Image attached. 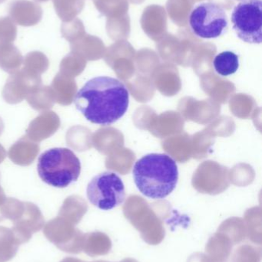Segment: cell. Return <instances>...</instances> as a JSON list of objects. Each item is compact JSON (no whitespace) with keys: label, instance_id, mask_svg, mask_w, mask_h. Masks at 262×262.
<instances>
[{"label":"cell","instance_id":"obj_1","mask_svg":"<svg viewBox=\"0 0 262 262\" xmlns=\"http://www.w3.org/2000/svg\"><path fill=\"white\" fill-rule=\"evenodd\" d=\"M75 107L93 124L109 126L127 112L129 92L124 83L112 77L89 80L75 95Z\"/></svg>","mask_w":262,"mask_h":262},{"label":"cell","instance_id":"obj_2","mask_svg":"<svg viewBox=\"0 0 262 262\" xmlns=\"http://www.w3.org/2000/svg\"><path fill=\"white\" fill-rule=\"evenodd\" d=\"M132 175L143 195L152 200H163L176 187L178 166L167 154H149L135 162Z\"/></svg>","mask_w":262,"mask_h":262},{"label":"cell","instance_id":"obj_3","mask_svg":"<svg viewBox=\"0 0 262 262\" xmlns=\"http://www.w3.org/2000/svg\"><path fill=\"white\" fill-rule=\"evenodd\" d=\"M37 170L46 184L66 188L78 180L81 173V162L68 148L48 149L38 157Z\"/></svg>","mask_w":262,"mask_h":262},{"label":"cell","instance_id":"obj_4","mask_svg":"<svg viewBox=\"0 0 262 262\" xmlns=\"http://www.w3.org/2000/svg\"><path fill=\"white\" fill-rule=\"evenodd\" d=\"M189 23L192 33L204 39L219 38L229 29L226 9L213 2L197 4L191 11Z\"/></svg>","mask_w":262,"mask_h":262},{"label":"cell","instance_id":"obj_5","mask_svg":"<svg viewBox=\"0 0 262 262\" xmlns=\"http://www.w3.org/2000/svg\"><path fill=\"white\" fill-rule=\"evenodd\" d=\"M88 200L102 210H111L123 204L126 189L122 179L115 172L106 171L92 179L86 189Z\"/></svg>","mask_w":262,"mask_h":262},{"label":"cell","instance_id":"obj_6","mask_svg":"<svg viewBox=\"0 0 262 262\" xmlns=\"http://www.w3.org/2000/svg\"><path fill=\"white\" fill-rule=\"evenodd\" d=\"M231 21L232 29L241 41L249 44L262 42V2H240L234 7Z\"/></svg>","mask_w":262,"mask_h":262},{"label":"cell","instance_id":"obj_7","mask_svg":"<svg viewBox=\"0 0 262 262\" xmlns=\"http://www.w3.org/2000/svg\"><path fill=\"white\" fill-rule=\"evenodd\" d=\"M41 85L40 75H34L23 69L12 74L8 78L3 89V98L9 104H18Z\"/></svg>","mask_w":262,"mask_h":262},{"label":"cell","instance_id":"obj_8","mask_svg":"<svg viewBox=\"0 0 262 262\" xmlns=\"http://www.w3.org/2000/svg\"><path fill=\"white\" fill-rule=\"evenodd\" d=\"M10 18L25 27L38 24L43 18V9L38 3L29 0H14L9 4Z\"/></svg>","mask_w":262,"mask_h":262},{"label":"cell","instance_id":"obj_9","mask_svg":"<svg viewBox=\"0 0 262 262\" xmlns=\"http://www.w3.org/2000/svg\"><path fill=\"white\" fill-rule=\"evenodd\" d=\"M59 127L60 119L55 112H43L30 123L26 136L38 143L53 135Z\"/></svg>","mask_w":262,"mask_h":262},{"label":"cell","instance_id":"obj_10","mask_svg":"<svg viewBox=\"0 0 262 262\" xmlns=\"http://www.w3.org/2000/svg\"><path fill=\"white\" fill-rule=\"evenodd\" d=\"M39 152V146L26 136L22 137L9 149L8 156L12 163L18 166H29Z\"/></svg>","mask_w":262,"mask_h":262},{"label":"cell","instance_id":"obj_11","mask_svg":"<svg viewBox=\"0 0 262 262\" xmlns=\"http://www.w3.org/2000/svg\"><path fill=\"white\" fill-rule=\"evenodd\" d=\"M55 102L60 105H70L76 95L77 85L73 78L58 72L50 86Z\"/></svg>","mask_w":262,"mask_h":262},{"label":"cell","instance_id":"obj_12","mask_svg":"<svg viewBox=\"0 0 262 262\" xmlns=\"http://www.w3.org/2000/svg\"><path fill=\"white\" fill-rule=\"evenodd\" d=\"M233 244L230 238L218 232L209 240L206 246V255L213 262H228L232 253Z\"/></svg>","mask_w":262,"mask_h":262},{"label":"cell","instance_id":"obj_13","mask_svg":"<svg viewBox=\"0 0 262 262\" xmlns=\"http://www.w3.org/2000/svg\"><path fill=\"white\" fill-rule=\"evenodd\" d=\"M23 63L21 52L12 43H0V68L7 73H15Z\"/></svg>","mask_w":262,"mask_h":262},{"label":"cell","instance_id":"obj_14","mask_svg":"<svg viewBox=\"0 0 262 262\" xmlns=\"http://www.w3.org/2000/svg\"><path fill=\"white\" fill-rule=\"evenodd\" d=\"M213 66L218 75L230 76L239 69V57L231 51L221 52L214 58Z\"/></svg>","mask_w":262,"mask_h":262},{"label":"cell","instance_id":"obj_15","mask_svg":"<svg viewBox=\"0 0 262 262\" xmlns=\"http://www.w3.org/2000/svg\"><path fill=\"white\" fill-rule=\"evenodd\" d=\"M29 105L38 112L52 108L55 104L53 94L50 86L41 85L26 98Z\"/></svg>","mask_w":262,"mask_h":262},{"label":"cell","instance_id":"obj_16","mask_svg":"<svg viewBox=\"0 0 262 262\" xmlns=\"http://www.w3.org/2000/svg\"><path fill=\"white\" fill-rule=\"evenodd\" d=\"M57 15L63 23L74 19L81 12L84 6L83 0H53Z\"/></svg>","mask_w":262,"mask_h":262},{"label":"cell","instance_id":"obj_17","mask_svg":"<svg viewBox=\"0 0 262 262\" xmlns=\"http://www.w3.org/2000/svg\"><path fill=\"white\" fill-rule=\"evenodd\" d=\"M23 69L34 75H40L49 69V61L47 57L41 52H29L23 58Z\"/></svg>","mask_w":262,"mask_h":262},{"label":"cell","instance_id":"obj_18","mask_svg":"<svg viewBox=\"0 0 262 262\" xmlns=\"http://www.w3.org/2000/svg\"><path fill=\"white\" fill-rule=\"evenodd\" d=\"M84 68V62L80 58L79 55L71 52L68 54L60 63V71L63 75L72 77L78 75Z\"/></svg>","mask_w":262,"mask_h":262},{"label":"cell","instance_id":"obj_19","mask_svg":"<svg viewBox=\"0 0 262 262\" xmlns=\"http://www.w3.org/2000/svg\"><path fill=\"white\" fill-rule=\"evenodd\" d=\"M61 33L63 38L72 43L82 38L84 34L83 23L78 18L63 23L61 26Z\"/></svg>","mask_w":262,"mask_h":262},{"label":"cell","instance_id":"obj_20","mask_svg":"<svg viewBox=\"0 0 262 262\" xmlns=\"http://www.w3.org/2000/svg\"><path fill=\"white\" fill-rule=\"evenodd\" d=\"M261 261V249L254 246H240L235 250L232 258V262H260Z\"/></svg>","mask_w":262,"mask_h":262},{"label":"cell","instance_id":"obj_21","mask_svg":"<svg viewBox=\"0 0 262 262\" xmlns=\"http://www.w3.org/2000/svg\"><path fill=\"white\" fill-rule=\"evenodd\" d=\"M17 36L15 23L9 17L0 18V43H11Z\"/></svg>","mask_w":262,"mask_h":262},{"label":"cell","instance_id":"obj_22","mask_svg":"<svg viewBox=\"0 0 262 262\" xmlns=\"http://www.w3.org/2000/svg\"><path fill=\"white\" fill-rule=\"evenodd\" d=\"M6 155H7V152L5 150L3 146L0 144V163H3V160L6 158Z\"/></svg>","mask_w":262,"mask_h":262},{"label":"cell","instance_id":"obj_23","mask_svg":"<svg viewBox=\"0 0 262 262\" xmlns=\"http://www.w3.org/2000/svg\"><path fill=\"white\" fill-rule=\"evenodd\" d=\"M3 129H4V124H3V121H2V118H0V135L3 133Z\"/></svg>","mask_w":262,"mask_h":262},{"label":"cell","instance_id":"obj_24","mask_svg":"<svg viewBox=\"0 0 262 262\" xmlns=\"http://www.w3.org/2000/svg\"><path fill=\"white\" fill-rule=\"evenodd\" d=\"M121 262H138L137 261H135V260L132 259V258H127V259H124L123 261H122Z\"/></svg>","mask_w":262,"mask_h":262},{"label":"cell","instance_id":"obj_25","mask_svg":"<svg viewBox=\"0 0 262 262\" xmlns=\"http://www.w3.org/2000/svg\"><path fill=\"white\" fill-rule=\"evenodd\" d=\"M36 2H39V3H44V2L49 1V0H35Z\"/></svg>","mask_w":262,"mask_h":262},{"label":"cell","instance_id":"obj_26","mask_svg":"<svg viewBox=\"0 0 262 262\" xmlns=\"http://www.w3.org/2000/svg\"><path fill=\"white\" fill-rule=\"evenodd\" d=\"M235 1H238V2H246V1H249V0H235Z\"/></svg>","mask_w":262,"mask_h":262},{"label":"cell","instance_id":"obj_27","mask_svg":"<svg viewBox=\"0 0 262 262\" xmlns=\"http://www.w3.org/2000/svg\"><path fill=\"white\" fill-rule=\"evenodd\" d=\"M5 1H6V0H0V4H1V3H4Z\"/></svg>","mask_w":262,"mask_h":262}]
</instances>
